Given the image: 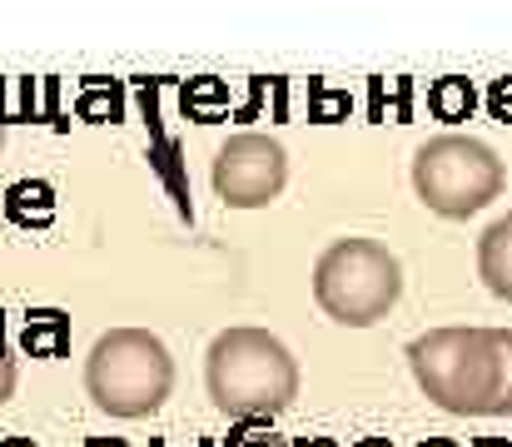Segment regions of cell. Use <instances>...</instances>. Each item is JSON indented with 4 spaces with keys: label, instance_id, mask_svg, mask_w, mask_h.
<instances>
[{
    "label": "cell",
    "instance_id": "ba28073f",
    "mask_svg": "<svg viewBox=\"0 0 512 447\" xmlns=\"http://www.w3.org/2000/svg\"><path fill=\"white\" fill-rule=\"evenodd\" d=\"M488 418H512V328H493V403Z\"/></svg>",
    "mask_w": 512,
    "mask_h": 447
},
{
    "label": "cell",
    "instance_id": "7c38bea8",
    "mask_svg": "<svg viewBox=\"0 0 512 447\" xmlns=\"http://www.w3.org/2000/svg\"><path fill=\"white\" fill-rule=\"evenodd\" d=\"M5 447H25V443H5Z\"/></svg>",
    "mask_w": 512,
    "mask_h": 447
},
{
    "label": "cell",
    "instance_id": "9c48e42d",
    "mask_svg": "<svg viewBox=\"0 0 512 447\" xmlns=\"http://www.w3.org/2000/svg\"><path fill=\"white\" fill-rule=\"evenodd\" d=\"M15 393V353H10V343H5V333H0V403Z\"/></svg>",
    "mask_w": 512,
    "mask_h": 447
},
{
    "label": "cell",
    "instance_id": "6da1fadb",
    "mask_svg": "<svg viewBox=\"0 0 512 447\" xmlns=\"http://www.w3.org/2000/svg\"><path fill=\"white\" fill-rule=\"evenodd\" d=\"M204 388L229 423H269L299 398V358L269 328H224L204 353Z\"/></svg>",
    "mask_w": 512,
    "mask_h": 447
},
{
    "label": "cell",
    "instance_id": "7a4b0ae2",
    "mask_svg": "<svg viewBox=\"0 0 512 447\" xmlns=\"http://www.w3.org/2000/svg\"><path fill=\"white\" fill-rule=\"evenodd\" d=\"M85 393L110 418H150L174 393V358L150 328H110L85 358Z\"/></svg>",
    "mask_w": 512,
    "mask_h": 447
},
{
    "label": "cell",
    "instance_id": "8992f818",
    "mask_svg": "<svg viewBox=\"0 0 512 447\" xmlns=\"http://www.w3.org/2000/svg\"><path fill=\"white\" fill-rule=\"evenodd\" d=\"M289 184V154L274 135L244 130L229 135L214 154V194L229 209H264L284 194Z\"/></svg>",
    "mask_w": 512,
    "mask_h": 447
},
{
    "label": "cell",
    "instance_id": "5b68a950",
    "mask_svg": "<svg viewBox=\"0 0 512 447\" xmlns=\"http://www.w3.org/2000/svg\"><path fill=\"white\" fill-rule=\"evenodd\" d=\"M508 184L498 149L473 135H433L413 154V194L438 219H473L483 214Z\"/></svg>",
    "mask_w": 512,
    "mask_h": 447
},
{
    "label": "cell",
    "instance_id": "3957f363",
    "mask_svg": "<svg viewBox=\"0 0 512 447\" xmlns=\"http://www.w3.org/2000/svg\"><path fill=\"white\" fill-rule=\"evenodd\" d=\"M408 368L433 408L453 418H488L493 328H428L408 343Z\"/></svg>",
    "mask_w": 512,
    "mask_h": 447
},
{
    "label": "cell",
    "instance_id": "277c9868",
    "mask_svg": "<svg viewBox=\"0 0 512 447\" xmlns=\"http://www.w3.org/2000/svg\"><path fill=\"white\" fill-rule=\"evenodd\" d=\"M403 298V264L378 239H334L314 264V303L343 328H373Z\"/></svg>",
    "mask_w": 512,
    "mask_h": 447
},
{
    "label": "cell",
    "instance_id": "52a82bcc",
    "mask_svg": "<svg viewBox=\"0 0 512 447\" xmlns=\"http://www.w3.org/2000/svg\"><path fill=\"white\" fill-rule=\"evenodd\" d=\"M478 279L493 298L512 303V214L493 219L478 239Z\"/></svg>",
    "mask_w": 512,
    "mask_h": 447
},
{
    "label": "cell",
    "instance_id": "8fae6325",
    "mask_svg": "<svg viewBox=\"0 0 512 447\" xmlns=\"http://www.w3.org/2000/svg\"><path fill=\"white\" fill-rule=\"evenodd\" d=\"M0 145H5V100H0Z\"/></svg>",
    "mask_w": 512,
    "mask_h": 447
},
{
    "label": "cell",
    "instance_id": "30bf717a",
    "mask_svg": "<svg viewBox=\"0 0 512 447\" xmlns=\"http://www.w3.org/2000/svg\"><path fill=\"white\" fill-rule=\"evenodd\" d=\"M229 447H279V443H274V433H259L254 423H244V428L229 438Z\"/></svg>",
    "mask_w": 512,
    "mask_h": 447
}]
</instances>
